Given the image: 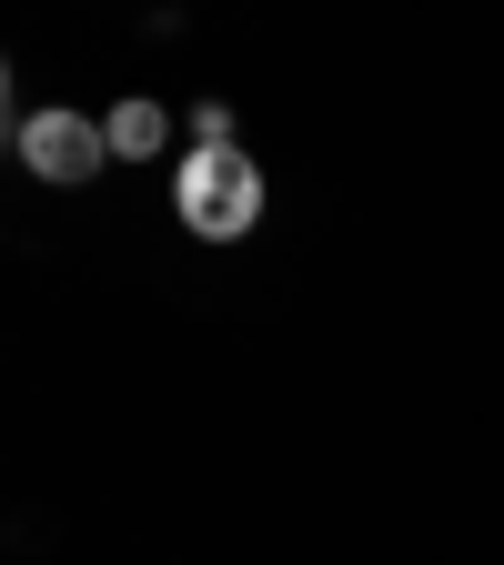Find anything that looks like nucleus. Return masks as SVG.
<instances>
[{
    "label": "nucleus",
    "instance_id": "1",
    "mask_svg": "<svg viewBox=\"0 0 504 565\" xmlns=\"http://www.w3.org/2000/svg\"><path fill=\"white\" fill-rule=\"evenodd\" d=\"M172 202H182V223H192L202 243H243V233L262 223V172H253L243 152H192L182 182H172Z\"/></svg>",
    "mask_w": 504,
    "mask_h": 565
},
{
    "label": "nucleus",
    "instance_id": "2",
    "mask_svg": "<svg viewBox=\"0 0 504 565\" xmlns=\"http://www.w3.org/2000/svg\"><path fill=\"white\" fill-rule=\"evenodd\" d=\"M21 162H31L41 182H92V172L111 162V131L82 121V111H31V121H21Z\"/></svg>",
    "mask_w": 504,
    "mask_h": 565
},
{
    "label": "nucleus",
    "instance_id": "3",
    "mask_svg": "<svg viewBox=\"0 0 504 565\" xmlns=\"http://www.w3.org/2000/svg\"><path fill=\"white\" fill-rule=\"evenodd\" d=\"M101 131H111V152H162V131H172V121H162V102H141V92H131Z\"/></svg>",
    "mask_w": 504,
    "mask_h": 565
}]
</instances>
